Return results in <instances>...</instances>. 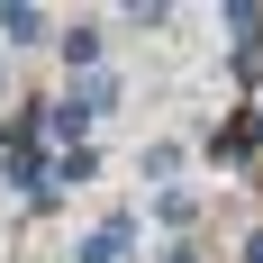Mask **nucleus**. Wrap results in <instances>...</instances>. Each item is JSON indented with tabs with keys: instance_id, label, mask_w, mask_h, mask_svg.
Segmentation results:
<instances>
[{
	"instance_id": "obj_1",
	"label": "nucleus",
	"mask_w": 263,
	"mask_h": 263,
	"mask_svg": "<svg viewBox=\"0 0 263 263\" xmlns=\"http://www.w3.org/2000/svg\"><path fill=\"white\" fill-rule=\"evenodd\" d=\"M227 36H236V64L254 73V64H263V9H254V0H236V9H227Z\"/></svg>"
},
{
	"instance_id": "obj_2",
	"label": "nucleus",
	"mask_w": 263,
	"mask_h": 263,
	"mask_svg": "<svg viewBox=\"0 0 263 263\" xmlns=\"http://www.w3.org/2000/svg\"><path fill=\"white\" fill-rule=\"evenodd\" d=\"M0 36H9V46H36V36H46V9H27V0H0Z\"/></svg>"
},
{
	"instance_id": "obj_3",
	"label": "nucleus",
	"mask_w": 263,
	"mask_h": 263,
	"mask_svg": "<svg viewBox=\"0 0 263 263\" xmlns=\"http://www.w3.org/2000/svg\"><path fill=\"white\" fill-rule=\"evenodd\" d=\"M64 64H73V73H100V27H91V18L64 27Z\"/></svg>"
},
{
	"instance_id": "obj_4",
	"label": "nucleus",
	"mask_w": 263,
	"mask_h": 263,
	"mask_svg": "<svg viewBox=\"0 0 263 263\" xmlns=\"http://www.w3.org/2000/svg\"><path fill=\"white\" fill-rule=\"evenodd\" d=\"M118 254H127V218H109V227H91L73 263H118Z\"/></svg>"
},
{
	"instance_id": "obj_5",
	"label": "nucleus",
	"mask_w": 263,
	"mask_h": 263,
	"mask_svg": "<svg viewBox=\"0 0 263 263\" xmlns=\"http://www.w3.org/2000/svg\"><path fill=\"white\" fill-rule=\"evenodd\" d=\"M73 109H82V118H100V109H118V82H109V73H91V82L73 91Z\"/></svg>"
},
{
	"instance_id": "obj_6",
	"label": "nucleus",
	"mask_w": 263,
	"mask_h": 263,
	"mask_svg": "<svg viewBox=\"0 0 263 263\" xmlns=\"http://www.w3.org/2000/svg\"><path fill=\"white\" fill-rule=\"evenodd\" d=\"M91 173H100V155H91V145H73V155L54 163V191H64V182H91Z\"/></svg>"
},
{
	"instance_id": "obj_7",
	"label": "nucleus",
	"mask_w": 263,
	"mask_h": 263,
	"mask_svg": "<svg viewBox=\"0 0 263 263\" xmlns=\"http://www.w3.org/2000/svg\"><path fill=\"white\" fill-rule=\"evenodd\" d=\"M245 263H263V227H254V236H245Z\"/></svg>"
},
{
	"instance_id": "obj_8",
	"label": "nucleus",
	"mask_w": 263,
	"mask_h": 263,
	"mask_svg": "<svg viewBox=\"0 0 263 263\" xmlns=\"http://www.w3.org/2000/svg\"><path fill=\"white\" fill-rule=\"evenodd\" d=\"M163 263H200V254H182V245H173V254H163Z\"/></svg>"
},
{
	"instance_id": "obj_9",
	"label": "nucleus",
	"mask_w": 263,
	"mask_h": 263,
	"mask_svg": "<svg viewBox=\"0 0 263 263\" xmlns=\"http://www.w3.org/2000/svg\"><path fill=\"white\" fill-rule=\"evenodd\" d=\"M0 91H9V64H0Z\"/></svg>"
}]
</instances>
